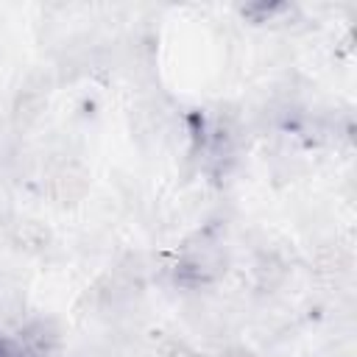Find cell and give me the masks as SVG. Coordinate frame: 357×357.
Masks as SVG:
<instances>
[{"label":"cell","mask_w":357,"mask_h":357,"mask_svg":"<svg viewBox=\"0 0 357 357\" xmlns=\"http://www.w3.org/2000/svg\"><path fill=\"white\" fill-rule=\"evenodd\" d=\"M64 326L56 315H31L22 324H0V357H59Z\"/></svg>","instance_id":"obj_1"}]
</instances>
